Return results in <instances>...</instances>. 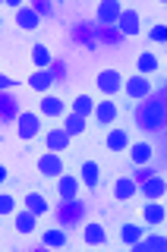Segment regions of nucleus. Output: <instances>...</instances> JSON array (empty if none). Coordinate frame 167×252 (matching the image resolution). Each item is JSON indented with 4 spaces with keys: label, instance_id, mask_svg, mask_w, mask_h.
Instances as JSON below:
<instances>
[{
    "label": "nucleus",
    "instance_id": "7c9ffc66",
    "mask_svg": "<svg viewBox=\"0 0 167 252\" xmlns=\"http://www.w3.org/2000/svg\"><path fill=\"white\" fill-rule=\"evenodd\" d=\"M148 41L152 44H167V22H155V26H148Z\"/></svg>",
    "mask_w": 167,
    "mask_h": 252
},
{
    "label": "nucleus",
    "instance_id": "cd10ccee",
    "mask_svg": "<svg viewBox=\"0 0 167 252\" xmlns=\"http://www.w3.org/2000/svg\"><path fill=\"white\" fill-rule=\"evenodd\" d=\"M95 104H98V94L82 92V94H76V98L69 101V110H73V114H79V117H85V120H92Z\"/></svg>",
    "mask_w": 167,
    "mask_h": 252
},
{
    "label": "nucleus",
    "instance_id": "2f4dec72",
    "mask_svg": "<svg viewBox=\"0 0 167 252\" xmlns=\"http://www.w3.org/2000/svg\"><path fill=\"white\" fill-rule=\"evenodd\" d=\"M155 173H158V170H155V164H145V167H133V170H130V177H133V180H136V183L142 186L145 180H152Z\"/></svg>",
    "mask_w": 167,
    "mask_h": 252
},
{
    "label": "nucleus",
    "instance_id": "39448f33",
    "mask_svg": "<svg viewBox=\"0 0 167 252\" xmlns=\"http://www.w3.org/2000/svg\"><path fill=\"white\" fill-rule=\"evenodd\" d=\"M123 82H126V73L107 66L95 76V94L98 98H117V94H123Z\"/></svg>",
    "mask_w": 167,
    "mask_h": 252
},
{
    "label": "nucleus",
    "instance_id": "dca6fc26",
    "mask_svg": "<svg viewBox=\"0 0 167 252\" xmlns=\"http://www.w3.org/2000/svg\"><path fill=\"white\" fill-rule=\"evenodd\" d=\"M126 161H130V167H145V164H155V145L148 139H133V145L126 148Z\"/></svg>",
    "mask_w": 167,
    "mask_h": 252
},
{
    "label": "nucleus",
    "instance_id": "e433bc0d",
    "mask_svg": "<svg viewBox=\"0 0 167 252\" xmlns=\"http://www.w3.org/2000/svg\"><path fill=\"white\" fill-rule=\"evenodd\" d=\"M164 180H167V173H164Z\"/></svg>",
    "mask_w": 167,
    "mask_h": 252
},
{
    "label": "nucleus",
    "instance_id": "9b49d317",
    "mask_svg": "<svg viewBox=\"0 0 167 252\" xmlns=\"http://www.w3.org/2000/svg\"><path fill=\"white\" fill-rule=\"evenodd\" d=\"M22 208H29L32 215H38V218H51V215H54L51 195H47L44 189H35V186L22 192Z\"/></svg>",
    "mask_w": 167,
    "mask_h": 252
},
{
    "label": "nucleus",
    "instance_id": "c85d7f7f",
    "mask_svg": "<svg viewBox=\"0 0 167 252\" xmlns=\"http://www.w3.org/2000/svg\"><path fill=\"white\" fill-rule=\"evenodd\" d=\"M16 26H19L22 32H38V29H41V16H38V13L26 3L19 13H16Z\"/></svg>",
    "mask_w": 167,
    "mask_h": 252
},
{
    "label": "nucleus",
    "instance_id": "f8f14e48",
    "mask_svg": "<svg viewBox=\"0 0 167 252\" xmlns=\"http://www.w3.org/2000/svg\"><path fill=\"white\" fill-rule=\"evenodd\" d=\"M110 199L114 202H136L139 199V183L130 177V173H117L114 180H110Z\"/></svg>",
    "mask_w": 167,
    "mask_h": 252
},
{
    "label": "nucleus",
    "instance_id": "6e6552de",
    "mask_svg": "<svg viewBox=\"0 0 167 252\" xmlns=\"http://www.w3.org/2000/svg\"><path fill=\"white\" fill-rule=\"evenodd\" d=\"M152 92H155L152 76H142V73H130V76H126V82H123V98H126V104L145 101Z\"/></svg>",
    "mask_w": 167,
    "mask_h": 252
},
{
    "label": "nucleus",
    "instance_id": "423d86ee",
    "mask_svg": "<svg viewBox=\"0 0 167 252\" xmlns=\"http://www.w3.org/2000/svg\"><path fill=\"white\" fill-rule=\"evenodd\" d=\"M79 243H82L85 249H104L110 246V236H107V227L101 224V220L89 218L82 227H79Z\"/></svg>",
    "mask_w": 167,
    "mask_h": 252
},
{
    "label": "nucleus",
    "instance_id": "72a5a7b5",
    "mask_svg": "<svg viewBox=\"0 0 167 252\" xmlns=\"http://www.w3.org/2000/svg\"><path fill=\"white\" fill-rule=\"evenodd\" d=\"M32 10H35L38 16H41V19H47V16H54V3H51V0H32Z\"/></svg>",
    "mask_w": 167,
    "mask_h": 252
},
{
    "label": "nucleus",
    "instance_id": "4be33fe9",
    "mask_svg": "<svg viewBox=\"0 0 167 252\" xmlns=\"http://www.w3.org/2000/svg\"><path fill=\"white\" fill-rule=\"evenodd\" d=\"M126 6L120 3V0H101L98 6H95V19L101 22V26H117L120 22V16H123Z\"/></svg>",
    "mask_w": 167,
    "mask_h": 252
},
{
    "label": "nucleus",
    "instance_id": "1a4fd4ad",
    "mask_svg": "<svg viewBox=\"0 0 167 252\" xmlns=\"http://www.w3.org/2000/svg\"><path fill=\"white\" fill-rule=\"evenodd\" d=\"M82 180H79V173L76 170H67V173H60L57 180H54V199L57 202H76L79 195H82Z\"/></svg>",
    "mask_w": 167,
    "mask_h": 252
},
{
    "label": "nucleus",
    "instance_id": "c756f323",
    "mask_svg": "<svg viewBox=\"0 0 167 252\" xmlns=\"http://www.w3.org/2000/svg\"><path fill=\"white\" fill-rule=\"evenodd\" d=\"M82 211H85V208H82V202H79V199H76V202H60V211H57V218H60V220H57V224L69 227V220L82 218Z\"/></svg>",
    "mask_w": 167,
    "mask_h": 252
},
{
    "label": "nucleus",
    "instance_id": "5701e85b",
    "mask_svg": "<svg viewBox=\"0 0 167 252\" xmlns=\"http://www.w3.org/2000/svg\"><path fill=\"white\" fill-rule=\"evenodd\" d=\"M133 73H142V76H155V73H164V60L158 57L155 51H142L136 54V63H133Z\"/></svg>",
    "mask_w": 167,
    "mask_h": 252
},
{
    "label": "nucleus",
    "instance_id": "412c9836",
    "mask_svg": "<svg viewBox=\"0 0 167 252\" xmlns=\"http://www.w3.org/2000/svg\"><path fill=\"white\" fill-rule=\"evenodd\" d=\"M38 220H41V218L32 215L29 208H19V211H16V218L10 220V230L16 236H35L38 233Z\"/></svg>",
    "mask_w": 167,
    "mask_h": 252
},
{
    "label": "nucleus",
    "instance_id": "4468645a",
    "mask_svg": "<svg viewBox=\"0 0 167 252\" xmlns=\"http://www.w3.org/2000/svg\"><path fill=\"white\" fill-rule=\"evenodd\" d=\"M101 145H104V152H110V155H126V148L133 145L130 129H126V126H110L104 136H101Z\"/></svg>",
    "mask_w": 167,
    "mask_h": 252
},
{
    "label": "nucleus",
    "instance_id": "473e14b6",
    "mask_svg": "<svg viewBox=\"0 0 167 252\" xmlns=\"http://www.w3.org/2000/svg\"><path fill=\"white\" fill-rule=\"evenodd\" d=\"M19 89H26V79H19V76H0V92H19Z\"/></svg>",
    "mask_w": 167,
    "mask_h": 252
},
{
    "label": "nucleus",
    "instance_id": "a878e982",
    "mask_svg": "<svg viewBox=\"0 0 167 252\" xmlns=\"http://www.w3.org/2000/svg\"><path fill=\"white\" fill-rule=\"evenodd\" d=\"M19 208H22V192L16 195L13 189H6V186H3V192H0V218H3L6 224H10Z\"/></svg>",
    "mask_w": 167,
    "mask_h": 252
},
{
    "label": "nucleus",
    "instance_id": "2eb2a0df",
    "mask_svg": "<svg viewBox=\"0 0 167 252\" xmlns=\"http://www.w3.org/2000/svg\"><path fill=\"white\" fill-rule=\"evenodd\" d=\"M41 249H69L73 246V236H69V227L63 224H54V227H44L41 230Z\"/></svg>",
    "mask_w": 167,
    "mask_h": 252
},
{
    "label": "nucleus",
    "instance_id": "ddd939ff",
    "mask_svg": "<svg viewBox=\"0 0 167 252\" xmlns=\"http://www.w3.org/2000/svg\"><path fill=\"white\" fill-rule=\"evenodd\" d=\"M54 85H57V76H54L51 69H29V76H26V92H32L35 98L51 94Z\"/></svg>",
    "mask_w": 167,
    "mask_h": 252
},
{
    "label": "nucleus",
    "instance_id": "6ab92c4d",
    "mask_svg": "<svg viewBox=\"0 0 167 252\" xmlns=\"http://www.w3.org/2000/svg\"><path fill=\"white\" fill-rule=\"evenodd\" d=\"M142 224L148 227V230H161L167 224V205L164 202H142Z\"/></svg>",
    "mask_w": 167,
    "mask_h": 252
},
{
    "label": "nucleus",
    "instance_id": "393cba45",
    "mask_svg": "<svg viewBox=\"0 0 167 252\" xmlns=\"http://www.w3.org/2000/svg\"><path fill=\"white\" fill-rule=\"evenodd\" d=\"M54 63H57V60H54V51L47 44H41V41L32 44V51H29V69H51Z\"/></svg>",
    "mask_w": 167,
    "mask_h": 252
},
{
    "label": "nucleus",
    "instance_id": "aec40b11",
    "mask_svg": "<svg viewBox=\"0 0 167 252\" xmlns=\"http://www.w3.org/2000/svg\"><path fill=\"white\" fill-rule=\"evenodd\" d=\"M139 199L142 202H164L167 199V180H164V173H155L152 180H145V183L139 186Z\"/></svg>",
    "mask_w": 167,
    "mask_h": 252
},
{
    "label": "nucleus",
    "instance_id": "b1692460",
    "mask_svg": "<svg viewBox=\"0 0 167 252\" xmlns=\"http://www.w3.org/2000/svg\"><path fill=\"white\" fill-rule=\"evenodd\" d=\"M117 29H120L126 38H139L142 35V13L136 10V6H126L120 22H117Z\"/></svg>",
    "mask_w": 167,
    "mask_h": 252
},
{
    "label": "nucleus",
    "instance_id": "a211bd4d",
    "mask_svg": "<svg viewBox=\"0 0 167 252\" xmlns=\"http://www.w3.org/2000/svg\"><path fill=\"white\" fill-rule=\"evenodd\" d=\"M76 173H79V180H82V186L89 189V192H98L101 189V164L95 161V158H82V161L76 164Z\"/></svg>",
    "mask_w": 167,
    "mask_h": 252
},
{
    "label": "nucleus",
    "instance_id": "f704fd0d",
    "mask_svg": "<svg viewBox=\"0 0 167 252\" xmlns=\"http://www.w3.org/2000/svg\"><path fill=\"white\" fill-rule=\"evenodd\" d=\"M51 73L57 76V82H60V79H67V66H63V63H54V66H51Z\"/></svg>",
    "mask_w": 167,
    "mask_h": 252
},
{
    "label": "nucleus",
    "instance_id": "f3484780",
    "mask_svg": "<svg viewBox=\"0 0 167 252\" xmlns=\"http://www.w3.org/2000/svg\"><path fill=\"white\" fill-rule=\"evenodd\" d=\"M145 233H148V227L142 224V218H130V220H123L120 230H117V243L130 249V246H136L139 240H145Z\"/></svg>",
    "mask_w": 167,
    "mask_h": 252
},
{
    "label": "nucleus",
    "instance_id": "c9c22d12",
    "mask_svg": "<svg viewBox=\"0 0 167 252\" xmlns=\"http://www.w3.org/2000/svg\"><path fill=\"white\" fill-rule=\"evenodd\" d=\"M164 73H167V60H164Z\"/></svg>",
    "mask_w": 167,
    "mask_h": 252
},
{
    "label": "nucleus",
    "instance_id": "f257e3e1",
    "mask_svg": "<svg viewBox=\"0 0 167 252\" xmlns=\"http://www.w3.org/2000/svg\"><path fill=\"white\" fill-rule=\"evenodd\" d=\"M44 117L38 114L35 107L32 110H26V114L16 120V126H13V136L19 139V142H26V145H32V142H41V136H44Z\"/></svg>",
    "mask_w": 167,
    "mask_h": 252
},
{
    "label": "nucleus",
    "instance_id": "9d476101",
    "mask_svg": "<svg viewBox=\"0 0 167 252\" xmlns=\"http://www.w3.org/2000/svg\"><path fill=\"white\" fill-rule=\"evenodd\" d=\"M26 110L29 107H22V101H19V94H16V92H3V94H0V120H3V129L6 132H13L16 120H19Z\"/></svg>",
    "mask_w": 167,
    "mask_h": 252
},
{
    "label": "nucleus",
    "instance_id": "bb28decb",
    "mask_svg": "<svg viewBox=\"0 0 167 252\" xmlns=\"http://www.w3.org/2000/svg\"><path fill=\"white\" fill-rule=\"evenodd\" d=\"M60 126H63V129H67L69 136H73V139L79 142V139H85V136H89V126H92V123L85 120V117H79V114H73V110H69V114L60 120Z\"/></svg>",
    "mask_w": 167,
    "mask_h": 252
},
{
    "label": "nucleus",
    "instance_id": "7ed1b4c3",
    "mask_svg": "<svg viewBox=\"0 0 167 252\" xmlns=\"http://www.w3.org/2000/svg\"><path fill=\"white\" fill-rule=\"evenodd\" d=\"M89 123H92V129H98V132H107L110 126H120V104H117V98H98Z\"/></svg>",
    "mask_w": 167,
    "mask_h": 252
},
{
    "label": "nucleus",
    "instance_id": "20e7f679",
    "mask_svg": "<svg viewBox=\"0 0 167 252\" xmlns=\"http://www.w3.org/2000/svg\"><path fill=\"white\" fill-rule=\"evenodd\" d=\"M35 110L44 117V123H60L63 117L69 114V101L63 98V94L51 92V94H41V98L35 101Z\"/></svg>",
    "mask_w": 167,
    "mask_h": 252
},
{
    "label": "nucleus",
    "instance_id": "f03ea898",
    "mask_svg": "<svg viewBox=\"0 0 167 252\" xmlns=\"http://www.w3.org/2000/svg\"><path fill=\"white\" fill-rule=\"evenodd\" d=\"M32 167H35V173L41 180H47V183H54V180L60 177V173H67V155H57V152H38L35 161H32Z\"/></svg>",
    "mask_w": 167,
    "mask_h": 252
},
{
    "label": "nucleus",
    "instance_id": "0eeeda50",
    "mask_svg": "<svg viewBox=\"0 0 167 252\" xmlns=\"http://www.w3.org/2000/svg\"><path fill=\"white\" fill-rule=\"evenodd\" d=\"M73 145H76V139L69 136V132L63 129L60 123L47 126V129H44V136H41V148H44V152H57V155H67V152H73Z\"/></svg>",
    "mask_w": 167,
    "mask_h": 252
}]
</instances>
